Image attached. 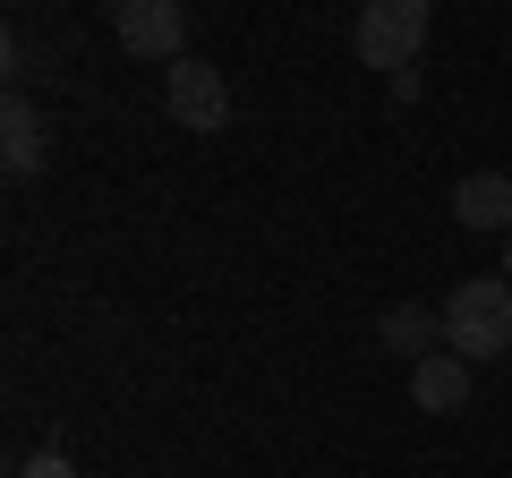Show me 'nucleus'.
I'll return each mask as SVG.
<instances>
[{
  "label": "nucleus",
  "instance_id": "7",
  "mask_svg": "<svg viewBox=\"0 0 512 478\" xmlns=\"http://www.w3.org/2000/svg\"><path fill=\"white\" fill-rule=\"evenodd\" d=\"M0 163L18 171V180L43 171V111L26 103V94H9V111H0Z\"/></svg>",
  "mask_w": 512,
  "mask_h": 478
},
{
  "label": "nucleus",
  "instance_id": "10",
  "mask_svg": "<svg viewBox=\"0 0 512 478\" xmlns=\"http://www.w3.org/2000/svg\"><path fill=\"white\" fill-rule=\"evenodd\" d=\"M504 282H512V239H504Z\"/></svg>",
  "mask_w": 512,
  "mask_h": 478
},
{
  "label": "nucleus",
  "instance_id": "6",
  "mask_svg": "<svg viewBox=\"0 0 512 478\" xmlns=\"http://www.w3.org/2000/svg\"><path fill=\"white\" fill-rule=\"evenodd\" d=\"M410 402H419V410H470V359L427 350L419 368H410Z\"/></svg>",
  "mask_w": 512,
  "mask_h": 478
},
{
  "label": "nucleus",
  "instance_id": "2",
  "mask_svg": "<svg viewBox=\"0 0 512 478\" xmlns=\"http://www.w3.org/2000/svg\"><path fill=\"white\" fill-rule=\"evenodd\" d=\"M350 43H359L367 69L402 77L410 60H419V43H427V0H367L359 26H350Z\"/></svg>",
  "mask_w": 512,
  "mask_h": 478
},
{
  "label": "nucleus",
  "instance_id": "9",
  "mask_svg": "<svg viewBox=\"0 0 512 478\" xmlns=\"http://www.w3.org/2000/svg\"><path fill=\"white\" fill-rule=\"evenodd\" d=\"M18 478H77V470L60 453H35V461H18Z\"/></svg>",
  "mask_w": 512,
  "mask_h": 478
},
{
  "label": "nucleus",
  "instance_id": "8",
  "mask_svg": "<svg viewBox=\"0 0 512 478\" xmlns=\"http://www.w3.org/2000/svg\"><path fill=\"white\" fill-rule=\"evenodd\" d=\"M384 350H402V359H427V342H444V308H419V299H402V308H384Z\"/></svg>",
  "mask_w": 512,
  "mask_h": 478
},
{
  "label": "nucleus",
  "instance_id": "1",
  "mask_svg": "<svg viewBox=\"0 0 512 478\" xmlns=\"http://www.w3.org/2000/svg\"><path fill=\"white\" fill-rule=\"evenodd\" d=\"M444 350L470 359V368L512 350V282L504 274H470L453 299H444Z\"/></svg>",
  "mask_w": 512,
  "mask_h": 478
},
{
  "label": "nucleus",
  "instance_id": "4",
  "mask_svg": "<svg viewBox=\"0 0 512 478\" xmlns=\"http://www.w3.org/2000/svg\"><path fill=\"white\" fill-rule=\"evenodd\" d=\"M163 103H171V120H180V129H197V137L231 120V86H222V69H214V60H197V52L163 69Z\"/></svg>",
  "mask_w": 512,
  "mask_h": 478
},
{
  "label": "nucleus",
  "instance_id": "5",
  "mask_svg": "<svg viewBox=\"0 0 512 478\" xmlns=\"http://www.w3.org/2000/svg\"><path fill=\"white\" fill-rule=\"evenodd\" d=\"M453 222L461 231H504L512 239V180L504 171H470V180L453 188Z\"/></svg>",
  "mask_w": 512,
  "mask_h": 478
},
{
  "label": "nucleus",
  "instance_id": "3",
  "mask_svg": "<svg viewBox=\"0 0 512 478\" xmlns=\"http://www.w3.org/2000/svg\"><path fill=\"white\" fill-rule=\"evenodd\" d=\"M111 35H120V52L137 60H188V18H180V0H120L111 9Z\"/></svg>",
  "mask_w": 512,
  "mask_h": 478
}]
</instances>
